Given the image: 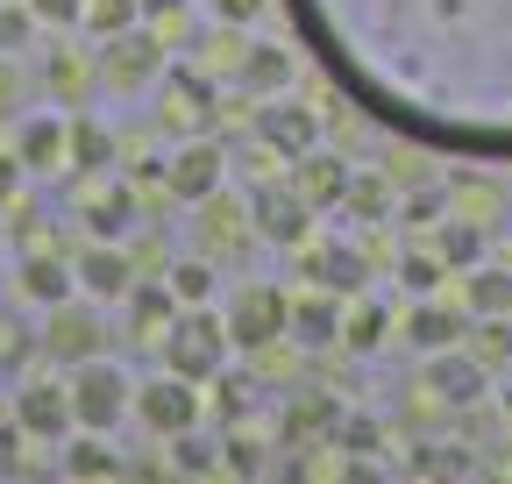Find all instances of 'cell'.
Wrapping results in <instances>:
<instances>
[{
    "label": "cell",
    "mask_w": 512,
    "mask_h": 484,
    "mask_svg": "<svg viewBox=\"0 0 512 484\" xmlns=\"http://www.w3.org/2000/svg\"><path fill=\"white\" fill-rule=\"evenodd\" d=\"M29 449H36V442L22 435V420L8 413V420H0V477H29V470H36V456H29Z\"/></svg>",
    "instance_id": "47"
},
{
    "label": "cell",
    "mask_w": 512,
    "mask_h": 484,
    "mask_svg": "<svg viewBox=\"0 0 512 484\" xmlns=\"http://www.w3.org/2000/svg\"><path fill=\"white\" fill-rule=\"evenodd\" d=\"M43 86H50L57 107H79V100L100 86V72H93L86 50H50V57H43Z\"/></svg>",
    "instance_id": "27"
},
{
    "label": "cell",
    "mask_w": 512,
    "mask_h": 484,
    "mask_svg": "<svg viewBox=\"0 0 512 484\" xmlns=\"http://www.w3.org/2000/svg\"><path fill=\"white\" fill-rule=\"evenodd\" d=\"M342 207H349L356 221H384V214H392V186H384V171H356Z\"/></svg>",
    "instance_id": "40"
},
{
    "label": "cell",
    "mask_w": 512,
    "mask_h": 484,
    "mask_svg": "<svg viewBox=\"0 0 512 484\" xmlns=\"http://www.w3.org/2000/svg\"><path fill=\"white\" fill-rule=\"evenodd\" d=\"M207 392H214V413H221V428H242V420H249V406H256V378H242L235 363H228V371H221Z\"/></svg>",
    "instance_id": "39"
},
{
    "label": "cell",
    "mask_w": 512,
    "mask_h": 484,
    "mask_svg": "<svg viewBox=\"0 0 512 484\" xmlns=\"http://www.w3.org/2000/svg\"><path fill=\"white\" fill-rule=\"evenodd\" d=\"M342 307H349V299L342 292H328V285H313V292H299L292 299V328H285V342L292 349H335L342 342Z\"/></svg>",
    "instance_id": "19"
},
{
    "label": "cell",
    "mask_w": 512,
    "mask_h": 484,
    "mask_svg": "<svg viewBox=\"0 0 512 484\" xmlns=\"http://www.w3.org/2000/svg\"><path fill=\"white\" fill-rule=\"evenodd\" d=\"M249 221L264 242H278V250H299V242H313V207L299 200L292 178H264V186L249 193Z\"/></svg>",
    "instance_id": "13"
},
{
    "label": "cell",
    "mask_w": 512,
    "mask_h": 484,
    "mask_svg": "<svg viewBox=\"0 0 512 484\" xmlns=\"http://www.w3.org/2000/svg\"><path fill=\"white\" fill-rule=\"evenodd\" d=\"M320 136H328L320 107H306V100H292V93H271L264 107H256V143H271L285 164L306 157V150H320Z\"/></svg>",
    "instance_id": "14"
},
{
    "label": "cell",
    "mask_w": 512,
    "mask_h": 484,
    "mask_svg": "<svg viewBox=\"0 0 512 484\" xmlns=\"http://www.w3.org/2000/svg\"><path fill=\"white\" fill-rule=\"evenodd\" d=\"M292 186H299V200L313 207V214H328V207H342L349 200V178H356V164L342 157V150H306V157H292Z\"/></svg>",
    "instance_id": "17"
},
{
    "label": "cell",
    "mask_w": 512,
    "mask_h": 484,
    "mask_svg": "<svg viewBox=\"0 0 512 484\" xmlns=\"http://www.w3.org/2000/svg\"><path fill=\"white\" fill-rule=\"evenodd\" d=\"M399 335H406L420 356H434V349H456V342L470 335V314H463V299H456V307H441V299L427 292V299H413V307L399 314Z\"/></svg>",
    "instance_id": "22"
},
{
    "label": "cell",
    "mask_w": 512,
    "mask_h": 484,
    "mask_svg": "<svg viewBox=\"0 0 512 484\" xmlns=\"http://www.w3.org/2000/svg\"><path fill=\"white\" fill-rule=\"evenodd\" d=\"M57 477L93 484V477H128V463H121L114 435H100V428H72V435L57 442Z\"/></svg>",
    "instance_id": "23"
},
{
    "label": "cell",
    "mask_w": 512,
    "mask_h": 484,
    "mask_svg": "<svg viewBox=\"0 0 512 484\" xmlns=\"http://www.w3.org/2000/svg\"><path fill=\"white\" fill-rule=\"evenodd\" d=\"M72 114V171H86V178H100V171H114V129L100 114H79V107H64Z\"/></svg>",
    "instance_id": "30"
},
{
    "label": "cell",
    "mask_w": 512,
    "mask_h": 484,
    "mask_svg": "<svg viewBox=\"0 0 512 484\" xmlns=\"http://www.w3.org/2000/svg\"><path fill=\"white\" fill-rule=\"evenodd\" d=\"M72 292H79L72 257H57V250H29V257L15 264V299H22V307H64Z\"/></svg>",
    "instance_id": "21"
},
{
    "label": "cell",
    "mask_w": 512,
    "mask_h": 484,
    "mask_svg": "<svg viewBox=\"0 0 512 484\" xmlns=\"http://www.w3.org/2000/svg\"><path fill=\"white\" fill-rule=\"evenodd\" d=\"M29 8H36V22H50V29H79L86 0H29Z\"/></svg>",
    "instance_id": "49"
},
{
    "label": "cell",
    "mask_w": 512,
    "mask_h": 484,
    "mask_svg": "<svg viewBox=\"0 0 512 484\" xmlns=\"http://www.w3.org/2000/svg\"><path fill=\"white\" fill-rule=\"evenodd\" d=\"M463 349L484 363L491 378H498V371H512V314H484V321H470Z\"/></svg>",
    "instance_id": "34"
},
{
    "label": "cell",
    "mask_w": 512,
    "mask_h": 484,
    "mask_svg": "<svg viewBox=\"0 0 512 484\" xmlns=\"http://www.w3.org/2000/svg\"><path fill=\"white\" fill-rule=\"evenodd\" d=\"M79 29H86L93 43H107V36H121V29H143V0H86Z\"/></svg>",
    "instance_id": "38"
},
{
    "label": "cell",
    "mask_w": 512,
    "mask_h": 484,
    "mask_svg": "<svg viewBox=\"0 0 512 484\" xmlns=\"http://www.w3.org/2000/svg\"><path fill=\"white\" fill-rule=\"evenodd\" d=\"M171 477H221V435L207 442L200 428L171 435Z\"/></svg>",
    "instance_id": "37"
},
{
    "label": "cell",
    "mask_w": 512,
    "mask_h": 484,
    "mask_svg": "<svg viewBox=\"0 0 512 484\" xmlns=\"http://www.w3.org/2000/svg\"><path fill=\"white\" fill-rule=\"evenodd\" d=\"M192 221H200V250H207V257H235L242 242L256 235L249 200H242V193H228V186H221V193H207L200 207H192Z\"/></svg>",
    "instance_id": "18"
},
{
    "label": "cell",
    "mask_w": 512,
    "mask_h": 484,
    "mask_svg": "<svg viewBox=\"0 0 512 484\" xmlns=\"http://www.w3.org/2000/svg\"><path fill=\"white\" fill-rule=\"evenodd\" d=\"M164 285H171V299H178V307H214V257L200 250V257H178V264H164Z\"/></svg>",
    "instance_id": "35"
},
{
    "label": "cell",
    "mask_w": 512,
    "mask_h": 484,
    "mask_svg": "<svg viewBox=\"0 0 512 484\" xmlns=\"http://www.w3.org/2000/svg\"><path fill=\"white\" fill-rule=\"evenodd\" d=\"M157 349H164V371H178L192 385H214L235 363V335H228V321L214 307H178V321H171V335Z\"/></svg>",
    "instance_id": "2"
},
{
    "label": "cell",
    "mask_w": 512,
    "mask_h": 484,
    "mask_svg": "<svg viewBox=\"0 0 512 484\" xmlns=\"http://www.w3.org/2000/svg\"><path fill=\"white\" fill-rule=\"evenodd\" d=\"M22 186H29V171H22V157H15V143H8V150H0V207H15Z\"/></svg>",
    "instance_id": "48"
},
{
    "label": "cell",
    "mask_w": 512,
    "mask_h": 484,
    "mask_svg": "<svg viewBox=\"0 0 512 484\" xmlns=\"http://www.w3.org/2000/svg\"><path fill=\"white\" fill-rule=\"evenodd\" d=\"M0 242H8V228H0Z\"/></svg>",
    "instance_id": "53"
},
{
    "label": "cell",
    "mask_w": 512,
    "mask_h": 484,
    "mask_svg": "<svg viewBox=\"0 0 512 484\" xmlns=\"http://www.w3.org/2000/svg\"><path fill=\"white\" fill-rule=\"evenodd\" d=\"M36 349L50 356V363H86V356H100V299H86V292H72L64 307H43V328H36Z\"/></svg>",
    "instance_id": "7"
},
{
    "label": "cell",
    "mask_w": 512,
    "mask_h": 484,
    "mask_svg": "<svg viewBox=\"0 0 512 484\" xmlns=\"http://www.w3.org/2000/svg\"><path fill=\"white\" fill-rule=\"evenodd\" d=\"M143 29L171 50V43H185V29H192V0H143Z\"/></svg>",
    "instance_id": "41"
},
{
    "label": "cell",
    "mask_w": 512,
    "mask_h": 484,
    "mask_svg": "<svg viewBox=\"0 0 512 484\" xmlns=\"http://www.w3.org/2000/svg\"><path fill=\"white\" fill-rule=\"evenodd\" d=\"M413 477H477V449L470 442H420L406 456Z\"/></svg>",
    "instance_id": "36"
},
{
    "label": "cell",
    "mask_w": 512,
    "mask_h": 484,
    "mask_svg": "<svg viewBox=\"0 0 512 484\" xmlns=\"http://www.w3.org/2000/svg\"><path fill=\"white\" fill-rule=\"evenodd\" d=\"M299 271H306V285H328L342 299L370 292V257L356 242H299Z\"/></svg>",
    "instance_id": "16"
},
{
    "label": "cell",
    "mask_w": 512,
    "mask_h": 484,
    "mask_svg": "<svg viewBox=\"0 0 512 484\" xmlns=\"http://www.w3.org/2000/svg\"><path fill=\"white\" fill-rule=\"evenodd\" d=\"M384 449V428L370 413H342V428H335V456H377Z\"/></svg>",
    "instance_id": "46"
},
{
    "label": "cell",
    "mask_w": 512,
    "mask_h": 484,
    "mask_svg": "<svg viewBox=\"0 0 512 484\" xmlns=\"http://www.w3.org/2000/svg\"><path fill=\"white\" fill-rule=\"evenodd\" d=\"M441 278H448V264L434 257V242H427V250H406V257H399V285H406L413 299H427V292H441Z\"/></svg>",
    "instance_id": "43"
},
{
    "label": "cell",
    "mask_w": 512,
    "mask_h": 484,
    "mask_svg": "<svg viewBox=\"0 0 512 484\" xmlns=\"http://www.w3.org/2000/svg\"><path fill=\"white\" fill-rule=\"evenodd\" d=\"M392 328H399L392 307H384V299H370V292H356L349 307H342V342H349V349H377Z\"/></svg>",
    "instance_id": "33"
},
{
    "label": "cell",
    "mask_w": 512,
    "mask_h": 484,
    "mask_svg": "<svg viewBox=\"0 0 512 484\" xmlns=\"http://www.w3.org/2000/svg\"><path fill=\"white\" fill-rule=\"evenodd\" d=\"M136 420H143L157 442H171L185 428H207V385H192L178 371H157V378L136 385Z\"/></svg>",
    "instance_id": "6"
},
{
    "label": "cell",
    "mask_w": 512,
    "mask_h": 484,
    "mask_svg": "<svg viewBox=\"0 0 512 484\" xmlns=\"http://www.w3.org/2000/svg\"><path fill=\"white\" fill-rule=\"evenodd\" d=\"M484 250H491V228H477L470 214H448V221L434 228V257H441L448 271H470V264H484Z\"/></svg>",
    "instance_id": "28"
},
{
    "label": "cell",
    "mask_w": 512,
    "mask_h": 484,
    "mask_svg": "<svg viewBox=\"0 0 512 484\" xmlns=\"http://www.w3.org/2000/svg\"><path fill=\"white\" fill-rule=\"evenodd\" d=\"M36 8H29V0H0V57H22L29 43H36Z\"/></svg>",
    "instance_id": "42"
},
{
    "label": "cell",
    "mask_w": 512,
    "mask_h": 484,
    "mask_svg": "<svg viewBox=\"0 0 512 484\" xmlns=\"http://www.w3.org/2000/svg\"><path fill=\"white\" fill-rule=\"evenodd\" d=\"M143 221V193L121 186V178H100V186H86V228L107 235V242H128V228Z\"/></svg>",
    "instance_id": "24"
},
{
    "label": "cell",
    "mask_w": 512,
    "mask_h": 484,
    "mask_svg": "<svg viewBox=\"0 0 512 484\" xmlns=\"http://www.w3.org/2000/svg\"><path fill=\"white\" fill-rule=\"evenodd\" d=\"M441 207H448V200H441V186H420V193H406V207H399V214H406V221H434Z\"/></svg>",
    "instance_id": "51"
},
{
    "label": "cell",
    "mask_w": 512,
    "mask_h": 484,
    "mask_svg": "<svg viewBox=\"0 0 512 484\" xmlns=\"http://www.w3.org/2000/svg\"><path fill=\"white\" fill-rule=\"evenodd\" d=\"M164 43L150 36V29H121V36H107L100 50H93V72H100V93H114V100H136L143 86H157V72H164Z\"/></svg>",
    "instance_id": "5"
},
{
    "label": "cell",
    "mask_w": 512,
    "mask_h": 484,
    "mask_svg": "<svg viewBox=\"0 0 512 484\" xmlns=\"http://www.w3.org/2000/svg\"><path fill=\"white\" fill-rule=\"evenodd\" d=\"M456 200H463V214H470L477 228H498V221H505V193L491 186V178H463Z\"/></svg>",
    "instance_id": "44"
},
{
    "label": "cell",
    "mask_w": 512,
    "mask_h": 484,
    "mask_svg": "<svg viewBox=\"0 0 512 484\" xmlns=\"http://www.w3.org/2000/svg\"><path fill=\"white\" fill-rule=\"evenodd\" d=\"M271 470H278V456H271L264 435H249V420L242 428H221V477H271Z\"/></svg>",
    "instance_id": "31"
},
{
    "label": "cell",
    "mask_w": 512,
    "mask_h": 484,
    "mask_svg": "<svg viewBox=\"0 0 512 484\" xmlns=\"http://www.w3.org/2000/svg\"><path fill=\"white\" fill-rule=\"evenodd\" d=\"M36 356V335L15 307H0V371H22V363Z\"/></svg>",
    "instance_id": "45"
},
{
    "label": "cell",
    "mask_w": 512,
    "mask_h": 484,
    "mask_svg": "<svg viewBox=\"0 0 512 484\" xmlns=\"http://www.w3.org/2000/svg\"><path fill=\"white\" fill-rule=\"evenodd\" d=\"M8 413L22 420V435H29L36 449H57L64 435L79 428V413H72V385H64V378H29V385L8 399Z\"/></svg>",
    "instance_id": "11"
},
{
    "label": "cell",
    "mask_w": 512,
    "mask_h": 484,
    "mask_svg": "<svg viewBox=\"0 0 512 484\" xmlns=\"http://www.w3.org/2000/svg\"><path fill=\"white\" fill-rule=\"evenodd\" d=\"M15 157H22L29 178L72 171V114L64 107H22L15 114Z\"/></svg>",
    "instance_id": "8"
},
{
    "label": "cell",
    "mask_w": 512,
    "mask_h": 484,
    "mask_svg": "<svg viewBox=\"0 0 512 484\" xmlns=\"http://www.w3.org/2000/svg\"><path fill=\"white\" fill-rule=\"evenodd\" d=\"M214 86H235L242 79V65H249V29H235V22H214L207 36H200V57H192Z\"/></svg>",
    "instance_id": "26"
},
{
    "label": "cell",
    "mask_w": 512,
    "mask_h": 484,
    "mask_svg": "<svg viewBox=\"0 0 512 484\" xmlns=\"http://www.w3.org/2000/svg\"><path fill=\"white\" fill-rule=\"evenodd\" d=\"M121 307H128V342H143V349H157L178 321V299H171L164 278H136V292H128Z\"/></svg>",
    "instance_id": "25"
},
{
    "label": "cell",
    "mask_w": 512,
    "mask_h": 484,
    "mask_svg": "<svg viewBox=\"0 0 512 484\" xmlns=\"http://www.w3.org/2000/svg\"><path fill=\"white\" fill-rule=\"evenodd\" d=\"M463 314H470V321L512 314V271H505V264H470V271H463Z\"/></svg>",
    "instance_id": "29"
},
{
    "label": "cell",
    "mask_w": 512,
    "mask_h": 484,
    "mask_svg": "<svg viewBox=\"0 0 512 484\" xmlns=\"http://www.w3.org/2000/svg\"><path fill=\"white\" fill-rule=\"evenodd\" d=\"M228 335H235V356H256V349H278L285 328H292V292L285 285H264V278H249L228 292V307H221Z\"/></svg>",
    "instance_id": "4"
},
{
    "label": "cell",
    "mask_w": 512,
    "mask_h": 484,
    "mask_svg": "<svg viewBox=\"0 0 512 484\" xmlns=\"http://www.w3.org/2000/svg\"><path fill=\"white\" fill-rule=\"evenodd\" d=\"M420 392H427V399H441L448 413H477V406L491 399V371H484V363L456 342V349H434V356H427Z\"/></svg>",
    "instance_id": "10"
},
{
    "label": "cell",
    "mask_w": 512,
    "mask_h": 484,
    "mask_svg": "<svg viewBox=\"0 0 512 484\" xmlns=\"http://www.w3.org/2000/svg\"><path fill=\"white\" fill-rule=\"evenodd\" d=\"M64 385H72V413H79V428L114 435L121 420H136V378H128L121 363H107V356L72 363V371H64Z\"/></svg>",
    "instance_id": "3"
},
{
    "label": "cell",
    "mask_w": 512,
    "mask_h": 484,
    "mask_svg": "<svg viewBox=\"0 0 512 484\" xmlns=\"http://www.w3.org/2000/svg\"><path fill=\"white\" fill-rule=\"evenodd\" d=\"M207 114H214V79H207L200 65H164V72H157V121H164V129L207 136V129H200Z\"/></svg>",
    "instance_id": "15"
},
{
    "label": "cell",
    "mask_w": 512,
    "mask_h": 484,
    "mask_svg": "<svg viewBox=\"0 0 512 484\" xmlns=\"http://www.w3.org/2000/svg\"><path fill=\"white\" fill-rule=\"evenodd\" d=\"M242 93H256V100H271V93H285L292 86V50H278V43H249V65H242V79H235Z\"/></svg>",
    "instance_id": "32"
},
{
    "label": "cell",
    "mask_w": 512,
    "mask_h": 484,
    "mask_svg": "<svg viewBox=\"0 0 512 484\" xmlns=\"http://www.w3.org/2000/svg\"><path fill=\"white\" fill-rule=\"evenodd\" d=\"M72 271H79V292L100 299V307H121V299L136 292V278H143L136 250H128V242H107V235L86 242V250L72 257Z\"/></svg>",
    "instance_id": "12"
},
{
    "label": "cell",
    "mask_w": 512,
    "mask_h": 484,
    "mask_svg": "<svg viewBox=\"0 0 512 484\" xmlns=\"http://www.w3.org/2000/svg\"><path fill=\"white\" fill-rule=\"evenodd\" d=\"M207 8H214V22L249 29V22H264V8H271V0H207Z\"/></svg>",
    "instance_id": "50"
},
{
    "label": "cell",
    "mask_w": 512,
    "mask_h": 484,
    "mask_svg": "<svg viewBox=\"0 0 512 484\" xmlns=\"http://www.w3.org/2000/svg\"><path fill=\"white\" fill-rule=\"evenodd\" d=\"M221 186H228V150L214 136H178V150L164 157V193L185 200V207H200Z\"/></svg>",
    "instance_id": "9"
},
{
    "label": "cell",
    "mask_w": 512,
    "mask_h": 484,
    "mask_svg": "<svg viewBox=\"0 0 512 484\" xmlns=\"http://www.w3.org/2000/svg\"><path fill=\"white\" fill-rule=\"evenodd\" d=\"M335 428H342V399H328V392H292L278 413L285 449H320V442H335Z\"/></svg>",
    "instance_id": "20"
},
{
    "label": "cell",
    "mask_w": 512,
    "mask_h": 484,
    "mask_svg": "<svg viewBox=\"0 0 512 484\" xmlns=\"http://www.w3.org/2000/svg\"><path fill=\"white\" fill-rule=\"evenodd\" d=\"M498 413H505V428H512V385H505V392H498Z\"/></svg>",
    "instance_id": "52"
},
{
    "label": "cell",
    "mask_w": 512,
    "mask_h": 484,
    "mask_svg": "<svg viewBox=\"0 0 512 484\" xmlns=\"http://www.w3.org/2000/svg\"><path fill=\"white\" fill-rule=\"evenodd\" d=\"M299 36L384 129L512 157V0H285Z\"/></svg>",
    "instance_id": "1"
}]
</instances>
